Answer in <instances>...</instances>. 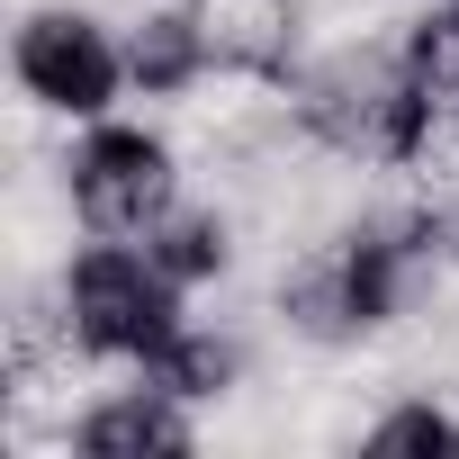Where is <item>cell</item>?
<instances>
[{"mask_svg": "<svg viewBox=\"0 0 459 459\" xmlns=\"http://www.w3.org/2000/svg\"><path fill=\"white\" fill-rule=\"evenodd\" d=\"M55 289H64L73 342L100 369H144L180 333V298H189L144 244H117V235H91L82 253H64L55 262Z\"/></svg>", "mask_w": 459, "mask_h": 459, "instance_id": "6da1fadb", "label": "cell"}, {"mask_svg": "<svg viewBox=\"0 0 459 459\" xmlns=\"http://www.w3.org/2000/svg\"><path fill=\"white\" fill-rule=\"evenodd\" d=\"M10 73H19V100L55 126L117 117V100L135 91L126 82V28L100 0H28L19 37H10Z\"/></svg>", "mask_w": 459, "mask_h": 459, "instance_id": "7a4b0ae2", "label": "cell"}, {"mask_svg": "<svg viewBox=\"0 0 459 459\" xmlns=\"http://www.w3.org/2000/svg\"><path fill=\"white\" fill-rule=\"evenodd\" d=\"M55 180H64V207H73V225L82 235H117V244H144L153 225L180 207V144L162 135V126H135V117H91L73 144H64V162H55Z\"/></svg>", "mask_w": 459, "mask_h": 459, "instance_id": "3957f363", "label": "cell"}, {"mask_svg": "<svg viewBox=\"0 0 459 459\" xmlns=\"http://www.w3.org/2000/svg\"><path fill=\"white\" fill-rule=\"evenodd\" d=\"M64 441H73L82 459H180V450H198L207 432H198V405H189V396H171L162 378L126 369L117 387H100V396L73 414Z\"/></svg>", "mask_w": 459, "mask_h": 459, "instance_id": "277c9868", "label": "cell"}, {"mask_svg": "<svg viewBox=\"0 0 459 459\" xmlns=\"http://www.w3.org/2000/svg\"><path fill=\"white\" fill-rule=\"evenodd\" d=\"M117 28H126V82H135L144 100H189V91L216 82L198 0H135Z\"/></svg>", "mask_w": 459, "mask_h": 459, "instance_id": "5b68a950", "label": "cell"}, {"mask_svg": "<svg viewBox=\"0 0 459 459\" xmlns=\"http://www.w3.org/2000/svg\"><path fill=\"white\" fill-rule=\"evenodd\" d=\"M244 244H253V235H244L235 198H216V189H207V198H189V189H180V207L144 235V253H153L180 289H225V280L244 271Z\"/></svg>", "mask_w": 459, "mask_h": 459, "instance_id": "8992f818", "label": "cell"}, {"mask_svg": "<svg viewBox=\"0 0 459 459\" xmlns=\"http://www.w3.org/2000/svg\"><path fill=\"white\" fill-rule=\"evenodd\" d=\"M351 441H360V450H378V459H450V450H459V405H450V396H432V387H405V396H396V405H378Z\"/></svg>", "mask_w": 459, "mask_h": 459, "instance_id": "52a82bcc", "label": "cell"}, {"mask_svg": "<svg viewBox=\"0 0 459 459\" xmlns=\"http://www.w3.org/2000/svg\"><path fill=\"white\" fill-rule=\"evenodd\" d=\"M396 37H405V64L423 73V91L459 100V0H414Z\"/></svg>", "mask_w": 459, "mask_h": 459, "instance_id": "ba28073f", "label": "cell"}]
</instances>
